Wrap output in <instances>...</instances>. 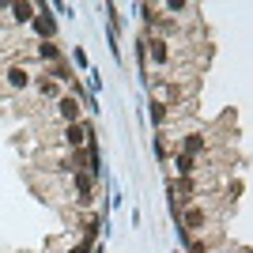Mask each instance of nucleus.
I'll return each mask as SVG.
<instances>
[{
	"mask_svg": "<svg viewBox=\"0 0 253 253\" xmlns=\"http://www.w3.org/2000/svg\"><path fill=\"white\" fill-rule=\"evenodd\" d=\"M53 110H57V117H61L64 125L84 121V106H80V98H76V95H61L57 102H53Z\"/></svg>",
	"mask_w": 253,
	"mask_h": 253,
	"instance_id": "1",
	"label": "nucleus"
},
{
	"mask_svg": "<svg viewBox=\"0 0 253 253\" xmlns=\"http://www.w3.org/2000/svg\"><path fill=\"white\" fill-rule=\"evenodd\" d=\"M68 253H91V238H84V242H76Z\"/></svg>",
	"mask_w": 253,
	"mask_h": 253,
	"instance_id": "3",
	"label": "nucleus"
},
{
	"mask_svg": "<svg viewBox=\"0 0 253 253\" xmlns=\"http://www.w3.org/2000/svg\"><path fill=\"white\" fill-rule=\"evenodd\" d=\"M34 31H38V42H49L53 38V15H49V8H34Z\"/></svg>",
	"mask_w": 253,
	"mask_h": 253,
	"instance_id": "2",
	"label": "nucleus"
}]
</instances>
